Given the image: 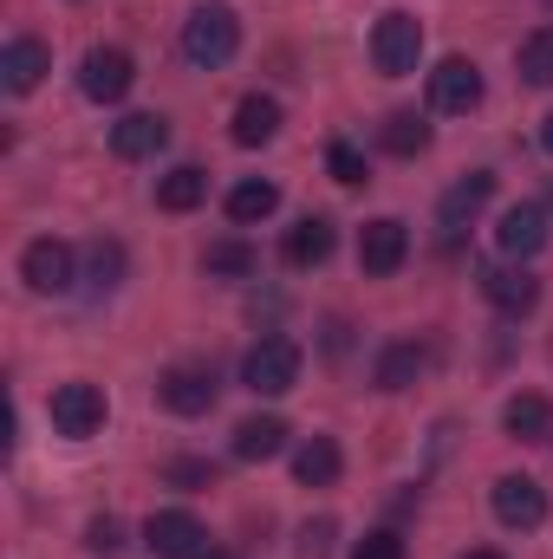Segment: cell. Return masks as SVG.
Returning a JSON list of instances; mask_svg holds the SVG:
<instances>
[{"instance_id":"6da1fadb","label":"cell","mask_w":553,"mask_h":559,"mask_svg":"<svg viewBox=\"0 0 553 559\" xmlns=\"http://www.w3.org/2000/svg\"><path fill=\"white\" fill-rule=\"evenodd\" d=\"M235 52H242V20H235V7L209 0V7H196V13L183 20V59H189V66L215 72V66H228Z\"/></svg>"},{"instance_id":"7a4b0ae2","label":"cell","mask_w":553,"mask_h":559,"mask_svg":"<svg viewBox=\"0 0 553 559\" xmlns=\"http://www.w3.org/2000/svg\"><path fill=\"white\" fill-rule=\"evenodd\" d=\"M372 59L385 79H411L416 59H423V20L416 13H385L372 26Z\"/></svg>"},{"instance_id":"3957f363","label":"cell","mask_w":553,"mask_h":559,"mask_svg":"<svg viewBox=\"0 0 553 559\" xmlns=\"http://www.w3.org/2000/svg\"><path fill=\"white\" fill-rule=\"evenodd\" d=\"M242 384L255 397H286L299 384V345L293 338H261L248 358H242Z\"/></svg>"},{"instance_id":"277c9868","label":"cell","mask_w":553,"mask_h":559,"mask_svg":"<svg viewBox=\"0 0 553 559\" xmlns=\"http://www.w3.org/2000/svg\"><path fill=\"white\" fill-rule=\"evenodd\" d=\"M131 85H138V66H131L125 46H92V52L79 59V92H85L92 105H118Z\"/></svg>"},{"instance_id":"5b68a950","label":"cell","mask_w":553,"mask_h":559,"mask_svg":"<svg viewBox=\"0 0 553 559\" xmlns=\"http://www.w3.org/2000/svg\"><path fill=\"white\" fill-rule=\"evenodd\" d=\"M52 429L59 436H72V442H85V436H98L105 429V391L98 384H85V378H72V384H59L52 391Z\"/></svg>"},{"instance_id":"8992f818","label":"cell","mask_w":553,"mask_h":559,"mask_svg":"<svg viewBox=\"0 0 553 559\" xmlns=\"http://www.w3.org/2000/svg\"><path fill=\"white\" fill-rule=\"evenodd\" d=\"M143 547H150L156 559H202V554H209V534H202V521H196V514L163 508V514H150V521H143Z\"/></svg>"},{"instance_id":"52a82bcc","label":"cell","mask_w":553,"mask_h":559,"mask_svg":"<svg viewBox=\"0 0 553 559\" xmlns=\"http://www.w3.org/2000/svg\"><path fill=\"white\" fill-rule=\"evenodd\" d=\"M404 254H411V228L398 215H378V222L358 228V267L365 274H398Z\"/></svg>"},{"instance_id":"ba28073f","label":"cell","mask_w":553,"mask_h":559,"mask_svg":"<svg viewBox=\"0 0 553 559\" xmlns=\"http://www.w3.org/2000/svg\"><path fill=\"white\" fill-rule=\"evenodd\" d=\"M156 397H163V411H176V417H202V411H215V371H202V365H169V371L156 378Z\"/></svg>"},{"instance_id":"9c48e42d","label":"cell","mask_w":553,"mask_h":559,"mask_svg":"<svg viewBox=\"0 0 553 559\" xmlns=\"http://www.w3.org/2000/svg\"><path fill=\"white\" fill-rule=\"evenodd\" d=\"M495 521L515 527V534H534V527L548 521L541 481H534V475H502V481H495Z\"/></svg>"},{"instance_id":"30bf717a","label":"cell","mask_w":553,"mask_h":559,"mask_svg":"<svg viewBox=\"0 0 553 559\" xmlns=\"http://www.w3.org/2000/svg\"><path fill=\"white\" fill-rule=\"evenodd\" d=\"M430 105L449 111V118L475 111V105H482V72H475V59H443V66L430 72Z\"/></svg>"},{"instance_id":"8fae6325","label":"cell","mask_w":553,"mask_h":559,"mask_svg":"<svg viewBox=\"0 0 553 559\" xmlns=\"http://www.w3.org/2000/svg\"><path fill=\"white\" fill-rule=\"evenodd\" d=\"M20 274H26L33 293H66V286H72V248L52 241V235H39V241H26V254H20Z\"/></svg>"},{"instance_id":"7c38bea8","label":"cell","mask_w":553,"mask_h":559,"mask_svg":"<svg viewBox=\"0 0 553 559\" xmlns=\"http://www.w3.org/2000/svg\"><path fill=\"white\" fill-rule=\"evenodd\" d=\"M495 248H502L508 261H534V254L548 248V209H534V202L508 209L502 228H495Z\"/></svg>"},{"instance_id":"4fadbf2b","label":"cell","mask_w":553,"mask_h":559,"mask_svg":"<svg viewBox=\"0 0 553 559\" xmlns=\"http://www.w3.org/2000/svg\"><path fill=\"white\" fill-rule=\"evenodd\" d=\"M489 195H495V176L489 169H469L449 195H443V209H436V222H443V235H462L482 209H489Z\"/></svg>"},{"instance_id":"5bb4252c","label":"cell","mask_w":553,"mask_h":559,"mask_svg":"<svg viewBox=\"0 0 553 559\" xmlns=\"http://www.w3.org/2000/svg\"><path fill=\"white\" fill-rule=\"evenodd\" d=\"M46 72H52V52H46L39 39H13V46L0 52V85H7L13 98H26Z\"/></svg>"},{"instance_id":"9a60e30c","label":"cell","mask_w":553,"mask_h":559,"mask_svg":"<svg viewBox=\"0 0 553 559\" xmlns=\"http://www.w3.org/2000/svg\"><path fill=\"white\" fill-rule=\"evenodd\" d=\"M482 293L495 299V312H534V299H541V280L528 274V267H489L482 274Z\"/></svg>"},{"instance_id":"2e32d148","label":"cell","mask_w":553,"mask_h":559,"mask_svg":"<svg viewBox=\"0 0 553 559\" xmlns=\"http://www.w3.org/2000/svg\"><path fill=\"white\" fill-rule=\"evenodd\" d=\"M169 143V124L156 118V111H131L125 124H111V150L125 156V163H143V156H156Z\"/></svg>"},{"instance_id":"e0dca14e","label":"cell","mask_w":553,"mask_h":559,"mask_svg":"<svg viewBox=\"0 0 553 559\" xmlns=\"http://www.w3.org/2000/svg\"><path fill=\"white\" fill-rule=\"evenodd\" d=\"M274 131H280V98L248 92V98L235 105V143H242V150H261V143H274Z\"/></svg>"},{"instance_id":"ac0fdd59","label":"cell","mask_w":553,"mask_h":559,"mask_svg":"<svg viewBox=\"0 0 553 559\" xmlns=\"http://www.w3.org/2000/svg\"><path fill=\"white\" fill-rule=\"evenodd\" d=\"M332 254V222L326 215H306L286 228V267H319Z\"/></svg>"},{"instance_id":"d6986e66","label":"cell","mask_w":553,"mask_h":559,"mask_svg":"<svg viewBox=\"0 0 553 559\" xmlns=\"http://www.w3.org/2000/svg\"><path fill=\"white\" fill-rule=\"evenodd\" d=\"M293 475H299L306 488H332V481H339V442H332V436H306V442L293 449Z\"/></svg>"},{"instance_id":"ffe728a7","label":"cell","mask_w":553,"mask_h":559,"mask_svg":"<svg viewBox=\"0 0 553 559\" xmlns=\"http://www.w3.org/2000/svg\"><path fill=\"white\" fill-rule=\"evenodd\" d=\"M202 195H209V176H202L196 163H183V169H169V176L156 182V209H169V215L202 209Z\"/></svg>"},{"instance_id":"44dd1931","label":"cell","mask_w":553,"mask_h":559,"mask_svg":"<svg viewBox=\"0 0 553 559\" xmlns=\"http://www.w3.org/2000/svg\"><path fill=\"white\" fill-rule=\"evenodd\" d=\"M502 423H508L515 442H541V436H553V404L548 397H534V391H521V397H508Z\"/></svg>"},{"instance_id":"7402d4cb","label":"cell","mask_w":553,"mask_h":559,"mask_svg":"<svg viewBox=\"0 0 553 559\" xmlns=\"http://www.w3.org/2000/svg\"><path fill=\"white\" fill-rule=\"evenodd\" d=\"M423 371H430V352H423L416 338H404V345H391V352L378 358V391H411Z\"/></svg>"},{"instance_id":"603a6c76","label":"cell","mask_w":553,"mask_h":559,"mask_svg":"<svg viewBox=\"0 0 553 559\" xmlns=\"http://www.w3.org/2000/svg\"><path fill=\"white\" fill-rule=\"evenodd\" d=\"M274 209H280V189H274V182H261V176H248V182H235V189H228V222H242V228L268 222Z\"/></svg>"},{"instance_id":"cb8c5ba5","label":"cell","mask_w":553,"mask_h":559,"mask_svg":"<svg viewBox=\"0 0 553 559\" xmlns=\"http://www.w3.org/2000/svg\"><path fill=\"white\" fill-rule=\"evenodd\" d=\"M280 449H286V423L280 417H248L235 429V455H242V462H268Z\"/></svg>"},{"instance_id":"d4e9b609","label":"cell","mask_w":553,"mask_h":559,"mask_svg":"<svg viewBox=\"0 0 553 559\" xmlns=\"http://www.w3.org/2000/svg\"><path fill=\"white\" fill-rule=\"evenodd\" d=\"M378 138H385V150H391V156H423V150H430V124H423L416 111H391Z\"/></svg>"},{"instance_id":"484cf974","label":"cell","mask_w":553,"mask_h":559,"mask_svg":"<svg viewBox=\"0 0 553 559\" xmlns=\"http://www.w3.org/2000/svg\"><path fill=\"white\" fill-rule=\"evenodd\" d=\"M202 267H209V274H222V280H248L255 267H261V254H255L248 241H215V248L202 254Z\"/></svg>"},{"instance_id":"4316f807","label":"cell","mask_w":553,"mask_h":559,"mask_svg":"<svg viewBox=\"0 0 553 559\" xmlns=\"http://www.w3.org/2000/svg\"><path fill=\"white\" fill-rule=\"evenodd\" d=\"M515 66H521L528 85H553V26H541V33L521 39V59H515Z\"/></svg>"},{"instance_id":"83f0119b","label":"cell","mask_w":553,"mask_h":559,"mask_svg":"<svg viewBox=\"0 0 553 559\" xmlns=\"http://www.w3.org/2000/svg\"><path fill=\"white\" fill-rule=\"evenodd\" d=\"M326 169H332L345 189H358V182H365V156H358V143H332V150H326Z\"/></svg>"},{"instance_id":"f1b7e54d","label":"cell","mask_w":553,"mask_h":559,"mask_svg":"<svg viewBox=\"0 0 553 559\" xmlns=\"http://www.w3.org/2000/svg\"><path fill=\"white\" fill-rule=\"evenodd\" d=\"M352 559H404V540H398L391 527H378V534H365V540L352 547Z\"/></svg>"},{"instance_id":"f546056e","label":"cell","mask_w":553,"mask_h":559,"mask_svg":"<svg viewBox=\"0 0 553 559\" xmlns=\"http://www.w3.org/2000/svg\"><path fill=\"white\" fill-rule=\"evenodd\" d=\"M118 274H125V248H92V286H118Z\"/></svg>"},{"instance_id":"4dcf8cb0","label":"cell","mask_w":553,"mask_h":559,"mask_svg":"<svg viewBox=\"0 0 553 559\" xmlns=\"http://www.w3.org/2000/svg\"><path fill=\"white\" fill-rule=\"evenodd\" d=\"M85 547H92V554H118V547H125V527H118V521L105 514V521H92V534H85Z\"/></svg>"},{"instance_id":"1f68e13d","label":"cell","mask_w":553,"mask_h":559,"mask_svg":"<svg viewBox=\"0 0 553 559\" xmlns=\"http://www.w3.org/2000/svg\"><path fill=\"white\" fill-rule=\"evenodd\" d=\"M326 547H332V521H319V527L299 534V559H326Z\"/></svg>"},{"instance_id":"d6a6232c","label":"cell","mask_w":553,"mask_h":559,"mask_svg":"<svg viewBox=\"0 0 553 559\" xmlns=\"http://www.w3.org/2000/svg\"><path fill=\"white\" fill-rule=\"evenodd\" d=\"M541 150L553 156V111H548V124H541Z\"/></svg>"},{"instance_id":"836d02e7","label":"cell","mask_w":553,"mask_h":559,"mask_svg":"<svg viewBox=\"0 0 553 559\" xmlns=\"http://www.w3.org/2000/svg\"><path fill=\"white\" fill-rule=\"evenodd\" d=\"M462 559H502V554H462Z\"/></svg>"},{"instance_id":"e575fe53","label":"cell","mask_w":553,"mask_h":559,"mask_svg":"<svg viewBox=\"0 0 553 559\" xmlns=\"http://www.w3.org/2000/svg\"><path fill=\"white\" fill-rule=\"evenodd\" d=\"M202 559H228V554H202Z\"/></svg>"}]
</instances>
